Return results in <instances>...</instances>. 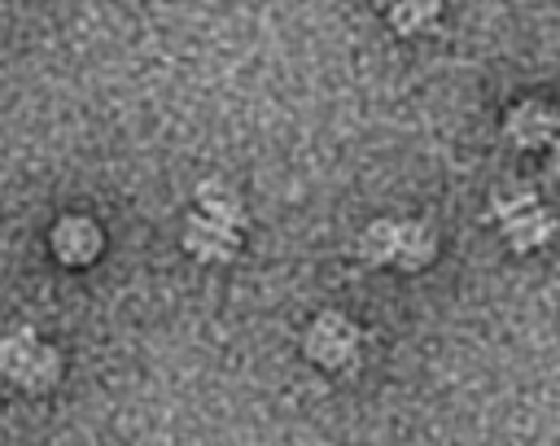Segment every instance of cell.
<instances>
[{
    "instance_id": "6da1fadb",
    "label": "cell",
    "mask_w": 560,
    "mask_h": 446,
    "mask_svg": "<svg viewBox=\"0 0 560 446\" xmlns=\"http://www.w3.org/2000/svg\"><path fill=\"white\" fill-rule=\"evenodd\" d=\"M433 254H438V236L429 232V223H416V219H376L359 236V258L372 267L420 271Z\"/></svg>"
},
{
    "instance_id": "7a4b0ae2",
    "label": "cell",
    "mask_w": 560,
    "mask_h": 446,
    "mask_svg": "<svg viewBox=\"0 0 560 446\" xmlns=\"http://www.w3.org/2000/svg\"><path fill=\"white\" fill-rule=\"evenodd\" d=\"M490 214L499 219L503 240H508V249H516V254H529V249H538V245H547V240L556 236V214H551V210L538 201V192L525 188V184L499 188V192L490 197Z\"/></svg>"
},
{
    "instance_id": "3957f363",
    "label": "cell",
    "mask_w": 560,
    "mask_h": 446,
    "mask_svg": "<svg viewBox=\"0 0 560 446\" xmlns=\"http://www.w3.org/2000/svg\"><path fill=\"white\" fill-rule=\"evenodd\" d=\"M302 350H306L311 363H324V367H354V359H359V328H354L346 315L328 310V315H319V319L306 328Z\"/></svg>"
},
{
    "instance_id": "277c9868",
    "label": "cell",
    "mask_w": 560,
    "mask_h": 446,
    "mask_svg": "<svg viewBox=\"0 0 560 446\" xmlns=\"http://www.w3.org/2000/svg\"><path fill=\"white\" fill-rule=\"evenodd\" d=\"M503 131H508V140L516 149H551V140L560 131V114L551 105H542V101H521V105L508 109Z\"/></svg>"
},
{
    "instance_id": "5b68a950",
    "label": "cell",
    "mask_w": 560,
    "mask_h": 446,
    "mask_svg": "<svg viewBox=\"0 0 560 446\" xmlns=\"http://www.w3.org/2000/svg\"><path fill=\"white\" fill-rule=\"evenodd\" d=\"M184 249L197 254L201 262H232L236 258V227H228L201 210L184 223Z\"/></svg>"
},
{
    "instance_id": "8992f818",
    "label": "cell",
    "mask_w": 560,
    "mask_h": 446,
    "mask_svg": "<svg viewBox=\"0 0 560 446\" xmlns=\"http://www.w3.org/2000/svg\"><path fill=\"white\" fill-rule=\"evenodd\" d=\"M52 249H57L61 262H92L101 254V227L92 219H83V214L61 219L52 227Z\"/></svg>"
},
{
    "instance_id": "52a82bcc",
    "label": "cell",
    "mask_w": 560,
    "mask_h": 446,
    "mask_svg": "<svg viewBox=\"0 0 560 446\" xmlns=\"http://www.w3.org/2000/svg\"><path fill=\"white\" fill-rule=\"evenodd\" d=\"M376 4L389 13V22H394L398 35L433 31L438 17H442V0H376Z\"/></svg>"
},
{
    "instance_id": "ba28073f",
    "label": "cell",
    "mask_w": 560,
    "mask_h": 446,
    "mask_svg": "<svg viewBox=\"0 0 560 446\" xmlns=\"http://www.w3.org/2000/svg\"><path fill=\"white\" fill-rule=\"evenodd\" d=\"M57 376H61V354L52 350V345H35L31 350V359H26V367H22V376H18V385L22 389H31V394H39V389H48V385H57Z\"/></svg>"
},
{
    "instance_id": "9c48e42d",
    "label": "cell",
    "mask_w": 560,
    "mask_h": 446,
    "mask_svg": "<svg viewBox=\"0 0 560 446\" xmlns=\"http://www.w3.org/2000/svg\"><path fill=\"white\" fill-rule=\"evenodd\" d=\"M197 201H201V210H206L210 219H219V223H228V227H241V223H245L241 201H236L223 184H197Z\"/></svg>"
},
{
    "instance_id": "30bf717a",
    "label": "cell",
    "mask_w": 560,
    "mask_h": 446,
    "mask_svg": "<svg viewBox=\"0 0 560 446\" xmlns=\"http://www.w3.org/2000/svg\"><path fill=\"white\" fill-rule=\"evenodd\" d=\"M35 345H39V341H35V332H31V328H13V332H4V337H0V376L18 380Z\"/></svg>"
},
{
    "instance_id": "8fae6325",
    "label": "cell",
    "mask_w": 560,
    "mask_h": 446,
    "mask_svg": "<svg viewBox=\"0 0 560 446\" xmlns=\"http://www.w3.org/2000/svg\"><path fill=\"white\" fill-rule=\"evenodd\" d=\"M551 171L560 175V131H556V140H551Z\"/></svg>"
}]
</instances>
